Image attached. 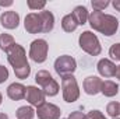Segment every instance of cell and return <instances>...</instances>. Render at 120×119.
Wrapping results in <instances>:
<instances>
[{
	"label": "cell",
	"instance_id": "6da1fadb",
	"mask_svg": "<svg viewBox=\"0 0 120 119\" xmlns=\"http://www.w3.org/2000/svg\"><path fill=\"white\" fill-rule=\"evenodd\" d=\"M7 59L14 67V73L18 79H27L31 71V67L25 58V51L21 48L18 44H15L8 52H7Z\"/></svg>",
	"mask_w": 120,
	"mask_h": 119
},
{
	"label": "cell",
	"instance_id": "7a4b0ae2",
	"mask_svg": "<svg viewBox=\"0 0 120 119\" xmlns=\"http://www.w3.org/2000/svg\"><path fill=\"white\" fill-rule=\"evenodd\" d=\"M90 21L92 28L101 31L105 35H113L119 25L117 18H115L113 16L103 14L102 11H96V10L90 16Z\"/></svg>",
	"mask_w": 120,
	"mask_h": 119
},
{
	"label": "cell",
	"instance_id": "3957f363",
	"mask_svg": "<svg viewBox=\"0 0 120 119\" xmlns=\"http://www.w3.org/2000/svg\"><path fill=\"white\" fill-rule=\"evenodd\" d=\"M35 80L39 86H42L45 95H56L59 91V84L53 80V77L49 74V71L46 70H41L36 73Z\"/></svg>",
	"mask_w": 120,
	"mask_h": 119
},
{
	"label": "cell",
	"instance_id": "277c9868",
	"mask_svg": "<svg viewBox=\"0 0 120 119\" xmlns=\"http://www.w3.org/2000/svg\"><path fill=\"white\" fill-rule=\"evenodd\" d=\"M61 86H63V97L67 102H74L78 98V86L71 74L64 76L61 79Z\"/></svg>",
	"mask_w": 120,
	"mask_h": 119
},
{
	"label": "cell",
	"instance_id": "5b68a950",
	"mask_svg": "<svg viewBox=\"0 0 120 119\" xmlns=\"http://www.w3.org/2000/svg\"><path fill=\"white\" fill-rule=\"evenodd\" d=\"M80 46L90 55H99L101 52V45H99L98 38L90 31H85L80 36Z\"/></svg>",
	"mask_w": 120,
	"mask_h": 119
},
{
	"label": "cell",
	"instance_id": "8992f818",
	"mask_svg": "<svg viewBox=\"0 0 120 119\" xmlns=\"http://www.w3.org/2000/svg\"><path fill=\"white\" fill-rule=\"evenodd\" d=\"M48 55V44L43 39H36L31 44L30 49V56L32 60H35L36 63H42L46 60Z\"/></svg>",
	"mask_w": 120,
	"mask_h": 119
},
{
	"label": "cell",
	"instance_id": "52a82bcc",
	"mask_svg": "<svg viewBox=\"0 0 120 119\" xmlns=\"http://www.w3.org/2000/svg\"><path fill=\"white\" fill-rule=\"evenodd\" d=\"M55 69H56V71L59 73L61 77L70 76L75 70V60L73 59L71 56H68V55L60 56L59 59L55 62Z\"/></svg>",
	"mask_w": 120,
	"mask_h": 119
},
{
	"label": "cell",
	"instance_id": "ba28073f",
	"mask_svg": "<svg viewBox=\"0 0 120 119\" xmlns=\"http://www.w3.org/2000/svg\"><path fill=\"white\" fill-rule=\"evenodd\" d=\"M60 116V109L53 105L43 102L42 105L38 107V118L39 119H57Z\"/></svg>",
	"mask_w": 120,
	"mask_h": 119
},
{
	"label": "cell",
	"instance_id": "9c48e42d",
	"mask_svg": "<svg viewBox=\"0 0 120 119\" xmlns=\"http://www.w3.org/2000/svg\"><path fill=\"white\" fill-rule=\"evenodd\" d=\"M25 30L31 34H36V32H43V24H42V18L39 14L36 13H31L25 18Z\"/></svg>",
	"mask_w": 120,
	"mask_h": 119
},
{
	"label": "cell",
	"instance_id": "30bf717a",
	"mask_svg": "<svg viewBox=\"0 0 120 119\" xmlns=\"http://www.w3.org/2000/svg\"><path fill=\"white\" fill-rule=\"evenodd\" d=\"M25 98L30 101L32 105H42L45 102V92L42 90L36 88V87H27V92H25Z\"/></svg>",
	"mask_w": 120,
	"mask_h": 119
},
{
	"label": "cell",
	"instance_id": "8fae6325",
	"mask_svg": "<svg viewBox=\"0 0 120 119\" xmlns=\"http://www.w3.org/2000/svg\"><path fill=\"white\" fill-rule=\"evenodd\" d=\"M0 21H1V25L4 28L13 30V28H17L18 21H20V17H18V14L15 11H6V13L1 14Z\"/></svg>",
	"mask_w": 120,
	"mask_h": 119
},
{
	"label": "cell",
	"instance_id": "7c38bea8",
	"mask_svg": "<svg viewBox=\"0 0 120 119\" xmlns=\"http://www.w3.org/2000/svg\"><path fill=\"white\" fill-rule=\"evenodd\" d=\"M102 87V80L95 77V76H91V77H87V80L84 81V90L87 94L90 95H95Z\"/></svg>",
	"mask_w": 120,
	"mask_h": 119
},
{
	"label": "cell",
	"instance_id": "4fadbf2b",
	"mask_svg": "<svg viewBox=\"0 0 120 119\" xmlns=\"http://www.w3.org/2000/svg\"><path fill=\"white\" fill-rule=\"evenodd\" d=\"M25 92H27V88L20 84V83H13L8 88H7V95L11 98V99H22L25 98Z\"/></svg>",
	"mask_w": 120,
	"mask_h": 119
},
{
	"label": "cell",
	"instance_id": "5bb4252c",
	"mask_svg": "<svg viewBox=\"0 0 120 119\" xmlns=\"http://www.w3.org/2000/svg\"><path fill=\"white\" fill-rule=\"evenodd\" d=\"M98 70L102 76L105 77H112L116 74V66L108 59H102L98 63Z\"/></svg>",
	"mask_w": 120,
	"mask_h": 119
},
{
	"label": "cell",
	"instance_id": "9a60e30c",
	"mask_svg": "<svg viewBox=\"0 0 120 119\" xmlns=\"http://www.w3.org/2000/svg\"><path fill=\"white\" fill-rule=\"evenodd\" d=\"M101 91L106 95V97H113L119 92V87L116 83H113L112 80H106V81H102V87Z\"/></svg>",
	"mask_w": 120,
	"mask_h": 119
},
{
	"label": "cell",
	"instance_id": "2e32d148",
	"mask_svg": "<svg viewBox=\"0 0 120 119\" xmlns=\"http://www.w3.org/2000/svg\"><path fill=\"white\" fill-rule=\"evenodd\" d=\"M41 18H42V24H43V32H49V31L53 28V14L49 13V11H42L39 13Z\"/></svg>",
	"mask_w": 120,
	"mask_h": 119
},
{
	"label": "cell",
	"instance_id": "e0dca14e",
	"mask_svg": "<svg viewBox=\"0 0 120 119\" xmlns=\"http://www.w3.org/2000/svg\"><path fill=\"white\" fill-rule=\"evenodd\" d=\"M74 20L77 21V24H85L87 18H88V13H87V8L82 7V6H78L74 8V11L71 13Z\"/></svg>",
	"mask_w": 120,
	"mask_h": 119
},
{
	"label": "cell",
	"instance_id": "ac0fdd59",
	"mask_svg": "<svg viewBox=\"0 0 120 119\" xmlns=\"http://www.w3.org/2000/svg\"><path fill=\"white\" fill-rule=\"evenodd\" d=\"M14 45H15V42H14V39H13L11 35H8V34H1L0 35V48L3 51L8 52Z\"/></svg>",
	"mask_w": 120,
	"mask_h": 119
},
{
	"label": "cell",
	"instance_id": "d6986e66",
	"mask_svg": "<svg viewBox=\"0 0 120 119\" xmlns=\"http://www.w3.org/2000/svg\"><path fill=\"white\" fill-rule=\"evenodd\" d=\"M77 21L74 20V17H73V14H68V16H66L64 18H63V21H61V27H63V30L67 31V32H71V31H74L77 28Z\"/></svg>",
	"mask_w": 120,
	"mask_h": 119
},
{
	"label": "cell",
	"instance_id": "ffe728a7",
	"mask_svg": "<svg viewBox=\"0 0 120 119\" xmlns=\"http://www.w3.org/2000/svg\"><path fill=\"white\" fill-rule=\"evenodd\" d=\"M17 118L18 119H32L34 118V109L31 107H21V108H18Z\"/></svg>",
	"mask_w": 120,
	"mask_h": 119
},
{
	"label": "cell",
	"instance_id": "44dd1931",
	"mask_svg": "<svg viewBox=\"0 0 120 119\" xmlns=\"http://www.w3.org/2000/svg\"><path fill=\"white\" fill-rule=\"evenodd\" d=\"M108 114L110 115V116H117L120 114V104L117 102H110L109 105H108Z\"/></svg>",
	"mask_w": 120,
	"mask_h": 119
},
{
	"label": "cell",
	"instance_id": "7402d4cb",
	"mask_svg": "<svg viewBox=\"0 0 120 119\" xmlns=\"http://www.w3.org/2000/svg\"><path fill=\"white\" fill-rule=\"evenodd\" d=\"M109 53H110V56H112L113 59L120 60V44H115V45L110 48Z\"/></svg>",
	"mask_w": 120,
	"mask_h": 119
},
{
	"label": "cell",
	"instance_id": "603a6c76",
	"mask_svg": "<svg viewBox=\"0 0 120 119\" xmlns=\"http://www.w3.org/2000/svg\"><path fill=\"white\" fill-rule=\"evenodd\" d=\"M108 6H109V1H92V7L96 8V11H101L102 8H105Z\"/></svg>",
	"mask_w": 120,
	"mask_h": 119
},
{
	"label": "cell",
	"instance_id": "cb8c5ba5",
	"mask_svg": "<svg viewBox=\"0 0 120 119\" xmlns=\"http://www.w3.org/2000/svg\"><path fill=\"white\" fill-rule=\"evenodd\" d=\"M87 119H105V116L99 112V111H91L87 115Z\"/></svg>",
	"mask_w": 120,
	"mask_h": 119
},
{
	"label": "cell",
	"instance_id": "d4e9b609",
	"mask_svg": "<svg viewBox=\"0 0 120 119\" xmlns=\"http://www.w3.org/2000/svg\"><path fill=\"white\" fill-rule=\"evenodd\" d=\"M7 77H8V71H7V69H6L4 66H0V83L6 81Z\"/></svg>",
	"mask_w": 120,
	"mask_h": 119
},
{
	"label": "cell",
	"instance_id": "484cf974",
	"mask_svg": "<svg viewBox=\"0 0 120 119\" xmlns=\"http://www.w3.org/2000/svg\"><path fill=\"white\" fill-rule=\"evenodd\" d=\"M45 4H46L45 1H41V3H34V1H31V0L28 1V6H30V8H32V10H34V8H43Z\"/></svg>",
	"mask_w": 120,
	"mask_h": 119
},
{
	"label": "cell",
	"instance_id": "4316f807",
	"mask_svg": "<svg viewBox=\"0 0 120 119\" xmlns=\"http://www.w3.org/2000/svg\"><path fill=\"white\" fill-rule=\"evenodd\" d=\"M68 119H87V116H85L82 112H80V111H75V112H73V114L68 116Z\"/></svg>",
	"mask_w": 120,
	"mask_h": 119
},
{
	"label": "cell",
	"instance_id": "83f0119b",
	"mask_svg": "<svg viewBox=\"0 0 120 119\" xmlns=\"http://www.w3.org/2000/svg\"><path fill=\"white\" fill-rule=\"evenodd\" d=\"M115 76L120 80V66H119V67H116V74H115Z\"/></svg>",
	"mask_w": 120,
	"mask_h": 119
},
{
	"label": "cell",
	"instance_id": "f1b7e54d",
	"mask_svg": "<svg viewBox=\"0 0 120 119\" xmlns=\"http://www.w3.org/2000/svg\"><path fill=\"white\" fill-rule=\"evenodd\" d=\"M113 6H115V8H117V10L120 11V1H115V3H113Z\"/></svg>",
	"mask_w": 120,
	"mask_h": 119
},
{
	"label": "cell",
	"instance_id": "f546056e",
	"mask_svg": "<svg viewBox=\"0 0 120 119\" xmlns=\"http://www.w3.org/2000/svg\"><path fill=\"white\" fill-rule=\"evenodd\" d=\"M0 119H7V115L6 114H0Z\"/></svg>",
	"mask_w": 120,
	"mask_h": 119
},
{
	"label": "cell",
	"instance_id": "4dcf8cb0",
	"mask_svg": "<svg viewBox=\"0 0 120 119\" xmlns=\"http://www.w3.org/2000/svg\"><path fill=\"white\" fill-rule=\"evenodd\" d=\"M0 102H1V94H0Z\"/></svg>",
	"mask_w": 120,
	"mask_h": 119
},
{
	"label": "cell",
	"instance_id": "1f68e13d",
	"mask_svg": "<svg viewBox=\"0 0 120 119\" xmlns=\"http://www.w3.org/2000/svg\"><path fill=\"white\" fill-rule=\"evenodd\" d=\"M113 119H119V118H113Z\"/></svg>",
	"mask_w": 120,
	"mask_h": 119
}]
</instances>
